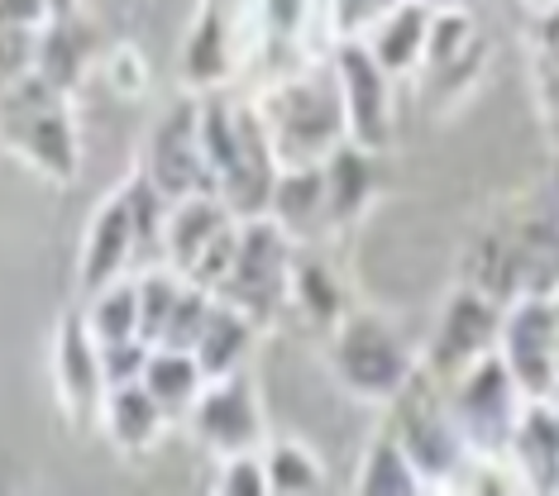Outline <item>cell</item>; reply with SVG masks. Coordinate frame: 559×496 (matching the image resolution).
Here are the masks:
<instances>
[{"instance_id": "obj_28", "label": "cell", "mask_w": 559, "mask_h": 496, "mask_svg": "<svg viewBox=\"0 0 559 496\" xmlns=\"http://www.w3.org/2000/svg\"><path fill=\"white\" fill-rule=\"evenodd\" d=\"M292 305H297L311 325H325V329H335L340 315L349 311L345 297H340V287H335V277H330L321 263L292 267Z\"/></svg>"}, {"instance_id": "obj_18", "label": "cell", "mask_w": 559, "mask_h": 496, "mask_svg": "<svg viewBox=\"0 0 559 496\" xmlns=\"http://www.w3.org/2000/svg\"><path fill=\"white\" fill-rule=\"evenodd\" d=\"M430 20H436V5H426V0H402L397 10H388V15L364 34L368 53L383 62L392 76L421 72V62H426V38H430Z\"/></svg>"}, {"instance_id": "obj_14", "label": "cell", "mask_w": 559, "mask_h": 496, "mask_svg": "<svg viewBox=\"0 0 559 496\" xmlns=\"http://www.w3.org/2000/svg\"><path fill=\"white\" fill-rule=\"evenodd\" d=\"M130 267H139V234H134V215H130V201H124V186H120L100 201V210L92 215V229H86L82 267H78L82 297L130 277Z\"/></svg>"}, {"instance_id": "obj_32", "label": "cell", "mask_w": 559, "mask_h": 496, "mask_svg": "<svg viewBox=\"0 0 559 496\" xmlns=\"http://www.w3.org/2000/svg\"><path fill=\"white\" fill-rule=\"evenodd\" d=\"M100 76H106V86L116 96H124V100H139L148 92V68H144V58H139L134 44H116V48H110L106 62H100Z\"/></svg>"}, {"instance_id": "obj_24", "label": "cell", "mask_w": 559, "mask_h": 496, "mask_svg": "<svg viewBox=\"0 0 559 496\" xmlns=\"http://www.w3.org/2000/svg\"><path fill=\"white\" fill-rule=\"evenodd\" d=\"M139 382H144L148 397L168 411V420H187L211 377L201 373V363H197L192 349H163V343H158V349L148 353V367H144V377H139Z\"/></svg>"}, {"instance_id": "obj_4", "label": "cell", "mask_w": 559, "mask_h": 496, "mask_svg": "<svg viewBox=\"0 0 559 496\" xmlns=\"http://www.w3.org/2000/svg\"><path fill=\"white\" fill-rule=\"evenodd\" d=\"M392 435L402 439V449L412 453L416 473H421L426 492L430 487H460L468 458V439L460 435L450 415V397H444V382L421 363L416 377L392 397Z\"/></svg>"}, {"instance_id": "obj_40", "label": "cell", "mask_w": 559, "mask_h": 496, "mask_svg": "<svg viewBox=\"0 0 559 496\" xmlns=\"http://www.w3.org/2000/svg\"><path fill=\"white\" fill-rule=\"evenodd\" d=\"M555 297H559V291H555Z\"/></svg>"}, {"instance_id": "obj_15", "label": "cell", "mask_w": 559, "mask_h": 496, "mask_svg": "<svg viewBox=\"0 0 559 496\" xmlns=\"http://www.w3.org/2000/svg\"><path fill=\"white\" fill-rule=\"evenodd\" d=\"M239 53H245V44H239V20L221 5V0H206L197 24H192V34H187V44H182L187 86H197V92H215V86H225L230 82V72H235V62H239Z\"/></svg>"}, {"instance_id": "obj_8", "label": "cell", "mask_w": 559, "mask_h": 496, "mask_svg": "<svg viewBox=\"0 0 559 496\" xmlns=\"http://www.w3.org/2000/svg\"><path fill=\"white\" fill-rule=\"evenodd\" d=\"M555 343H559V297L550 291H521L502 305V335H498V359L516 387L531 401L555 397L559 373H555Z\"/></svg>"}, {"instance_id": "obj_7", "label": "cell", "mask_w": 559, "mask_h": 496, "mask_svg": "<svg viewBox=\"0 0 559 496\" xmlns=\"http://www.w3.org/2000/svg\"><path fill=\"white\" fill-rule=\"evenodd\" d=\"M444 397H450V415L460 425V435L468 439L474 458H507L531 397L516 387V377L507 373V363L498 353H488L483 363L454 377L444 387Z\"/></svg>"}, {"instance_id": "obj_26", "label": "cell", "mask_w": 559, "mask_h": 496, "mask_svg": "<svg viewBox=\"0 0 559 496\" xmlns=\"http://www.w3.org/2000/svg\"><path fill=\"white\" fill-rule=\"evenodd\" d=\"M82 315H86V325H92L96 343L144 339V335H139V282H134V277H120V282L92 291Z\"/></svg>"}, {"instance_id": "obj_10", "label": "cell", "mask_w": 559, "mask_h": 496, "mask_svg": "<svg viewBox=\"0 0 559 496\" xmlns=\"http://www.w3.org/2000/svg\"><path fill=\"white\" fill-rule=\"evenodd\" d=\"M502 305L492 291L483 287H460L450 301H444L440 320H436V335H430V349H426V367L436 373L444 387H450L460 373H468L474 363H483L488 353H498V335H502Z\"/></svg>"}, {"instance_id": "obj_9", "label": "cell", "mask_w": 559, "mask_h": 496, "mask_svg": "<svg viewBox=\"0 0 559 496\" xmlns=\"http://www.w3.org/2000/svg\"><path fill=\"white\" fill-rule=\"evenodd\" d=\"M330 68H335L340 100H345L349 144H359L368 153H388L392 134H397V114H392V82L397 76L368 53L364 38H340L330 48Z\"/></svg>"}, {"instance_id": "obj_27", "label": "cell", "mask_w": 559, "mask_h": 496, "mask_svg": "<svg viewBox=\"0 0 559 496\" xmlns=\"http://www.w3.org/2000/svg\"><path fill=\"white\" fill-rule=\"evenodd\" d=\"M263 463H269V492H287V496L325 492V468L316 463V453L307 444H297V439L263 444Z\"/></svg>"}, {"instance_id": "obj_12", "label": "cell", "mask_w": 559, "mask_h": 496, "mask_svg": "<svg viewBox=\"0 0 559 496\" xmlns=\"http://www.w3.org/2000/svg\"><path fill=\"white\" fill-rule=\"evenodd\" d=\"M192 435L206 444L215 458H230V453H249L263 449L269 435H263V406L253 382L245 377V367L230 377H211L206 391L197 397L192 415H187Z\"/></svg>"}, {"instance_id": "obj_25", "label": "cell", "mask_w": 559, "mask_h": 496, "mask_svg": "<svg viewBox=\"0 0 559 496\" xmlns=\"http://www.w3.org/2000/svg\"><path fill=\"white\" fill-rule=\"evenodd\" d=\"M354 492H368V496H412V492H426L421 473H416L412 453L402 449V439L383 430L373 435V444L364 449V463L354 473Z\"/></svg>"}, {"instance_id": "obj_37", "label": "cell", "mask_w": 559, "mask_h": 496, "mask_svg": "<svg viewBox=\"0 0 559 496\" xmlns=\"http://www.w3.org/2000/svg\"><path fill=\"white\" fill-rule=\"evenodd\" d=\"M526 5H536V10H550V5H559V0H526Z\"/></svg>"}, {"instance_id": "obj_11", "label": "cell", "mask_w": 559, "mask_h": 496, "mask_svg": "<svg viewBox=\"0 0 559 496\" xmlns=\"http://www.w3.org/2000/svg\"><path fill=\"white\" fill-rule=\"evenodd\" d=\"M144 172L154 177V186H158L168 201L215 191L206 148H201V100L182 96V100H177V106L154 124V134H148Z\"/></svg>"}, {"instance_id": "obj_22", "label": "cell", "mask_w": 559, "mask_h": 496, "mask_svg": "<svg viewBox=\"0 0 559 496\" xmlns=\"http://www.w3.org/2000/svg\"><path fill=\"white\" fill-rule=\"evenodd\" d=\"M253 335H259V320L245 315L239 305L215 297L206 325H201V339H197V349H192L197 363H201V373H206V377H230V373H239V367L249 363V353H253Z\"/></svg>"}, {"instance_id": "obj_36", "label": "cell", "mask_w": 559, "mask_h": 496, "mask_svg": "<svg viewBox=\"0 0 559 496\" xmlns=\"http://www.w3.org/2000/svg\"><path fill=\"white\" fill-rule=\"evenodd\" d=\"M53 15H78V0H53Z\"/></svg>"}, {"instance_id": "obj_33", "label": "cell", "mask_w": 559, "mask_h": 496, "mask_svg": "<svg viewBox=\"0 0 559 496\" xmlns=\"http://www.w3.org/2000/svg\"><path fill=\"white\" fill-rule=\"evenodd\" d=\"M148 353L154 343L148 339H124V343H100V367H106V387H124V382H139L148 367Z\"/></svg>"}, {"instance_id": "obj_1", "label": "cell", "mask_w": 559, "mask_h": 496, "mask_svg": "<svg viewBox=\"0 0 559 496\" xmlns=\"http://www.w3.org/2000/svg\"><path fill=\"white\" fill-rule=\"evenodd\" d=\"M253 106L263 114V130L283 168H321L340 144H349L345 100H340L330 62H301L283 72Z\"/></svg>"}, {"instance_id": "obj_38", "label": "cell", "mask_w": 559, "mask_h": 496, "mask_svg": "<svg viewBox=\"0 0 559 496\" xmlns=\"http://www.w3.org/2000/svg\"><path fill=\"white\" fill-rule=\"evenodd\" d=\"M555 373H559V343H555ZM559 391V387H555Z\"/></svg>"}, {"instance_id": "obj_2", "label": "cell", "mask_w": 559, "mask_h": 496, "mask_svg": "<svg viewBox=\"0 0 559 496\" xmlns=\"http://www.w3.org/2000/svg\"><path fill=\"white\" fill-rule=\"evenodd\" d=\"M201 148H206V162L215 177V196L239 220L269 215L283 162H277L273 138L263 130L259 106H235V100H221V96H201Z\"/></svg>"}, {"instance_id": "obj_21", "label": "cell", "mask_w": 559, "mask_h": 496, "mask_svg": "<svg viewBox=\"0 0 559 496\" xmlns=\"http://www.w3.org/2000/svg\"><path fill=\"white\" fill-rule=\"evenodd\" d=\"M378 158H383V153H368L359 144H340L321 162L325 196H330V225L335 229L354 225L368 210V201H373V191H378V168H373Z\"/></svg>"}, {"instance_id": "obj_19", "label": "cell", "mask_w": 559, "mask_h": 496, "mask_svg": "<svg viewBox=\"0 0 559 496\" xmlns=\"http://www.w3.org/2000/svg\"><path fill=\"white\" fill-rule=\"evenodd\" d=\"M173 420L168 411L148 397L144 382H124V387H110L106 391V406H100V430L110 435L120 453H148L154 444L163 439Z\"/></svg>"}, {"instance_id": "obj_35", "label": "cell", "mask_w": 559, "mask_h": 496, "mask_svg": "<svg viewBox=\"0 0 559 496\" xmlns=\"http://www.w3.org/2000/svg\"><path fill=\"white\" fill-rule=\"evenodd\" d=\"M53 20V0H0V29H44Z\"/></svg>"}, {"instance_id": "obj_30", "label": "cell", "mask_w": 559, "mask_h": 496, "mask_svg": "<svg viewBox=\"0 0 559 496\" xmlns=\"http://www.w3.org/2000/svg\"><path fill=\"white\" fill-rule=\"evenodd\" d=\"M215 492H225V496H269V463H263V449L221 458Z\"/></svg>"}, {"instance_id": "obj_20", "label": "cell", "mask_w": 559, "mask_h": 496, "mask_svg": "<svg viewBox=\"0 0 559 496\" xmlns=\"http://www.w3.org/2000/svg\"><path fill=\"white\" fill-rule=\"evenodd\" d=\"M269 215L287 229V239H316L330 225V196H325V172L321 168H283L269 201Z\"/></svg>"}, {"instance_id": "obj_34", "label": "cell", "mask_w": 559, "mask_h": 496, "mask_svg": "<svg viewBox=\"0 0 559 496\" xmlns=\"http://www.w3.org/2000/svg\"><path fill=\"white\" fill-rule=\"evenodd\" d=\"M39 62V29H0V86L20 82Z\"/></svg>"}, {"instance_id": "obj_6", "label": "cell", "mask_w": 559, "mask_h": 496, "mask_svg": "<svg viewBox=\"0 0 559 496\" xmlns=\"http://www.w3.org/2000/svg\"><path fill=\"white\" fill-rule=\"evenodd\" d=\"M292 239L273 215H253L239 220V249L230 263V277L221 282L215 297L239 305L245 315H253L259 325L277 320V311L292 305Z\"/></svg>"}, {"instance_id": "obj_29", "label": "cell", "mask_w": 559, "mask_h": 496, "mask_svg": "<svg viewBox=\"0 0 559 496\" xmlns=\"http://www.w3.org/2000/svg\"><path fill=\"white\" fill-rule=\"evenodd\" d=\"M531 53H536V92H540V106L559 124V5L540 10L536 38H531Z\"/></svg>"}, {"instance_id": "obj_16", "label": "cell", "mask_w": 559, "mask_h": 496, "mask_svg": "<svg viewBox=\"0 0 559 496\" xmlns=\"http://www.w3.org/2000/svg\"><path fill=\"white\" fill-rule=\"evenodd\" d=\"M235 220H239V215L225 206L215 191H201V196L173 201V210H168V239H163V263H168L173 273L187 277L201 263V253H206Z\"/></svg>"}, {"instance_id": "obj_17", "label": "cell", "mask_w": 559, "mask_h": 496, "mask_svg": "<svg viewBox=\"0 0 559 496\" xmlns=\"http://www.w3.org/2000/svg\"><path fill=\"white\" fill-rule=\"evenodd\" d=\"M507 458L526 492H559V411L550 397L526 401Z\"/></svg>"}, {"instance_id": "obj_31", "label": "cell", "mask_w": 559, "mask_h": 496, "mask_svg": "<svg viewBox=\"0 0 559 496\" xmlns=\"http://www.w3.org/2000/svg\"><path fill=\"white\" fill-rule=\"evenodd\" d=\"M397 5H402V0H325L335 44H340V38H364L378 20L388 15V10H397Z\"/></svg>"}, {"instance_id": "obj_5", "label": "cell", "mask_w": 559, "mask_h": 496, "mask_svg": "<svg viewBox=\"0 0 559 496\" xmlns=\"http://www.w3.org/2000/svg\"><path fill=\"white\" fill-rule=\"evenodd\" d=\"M330 367H335L340 387H345L349 397L392 406V397L416 377L421 359L406 349L402 335L383 315L345 311L340 325L330 329Z\"/></svg>"}, {"instance_id": "obj_39", "label": "cell", "mask_w": 559, "mask_h": 496, "mask_svg": "<svg viewBox=\"0 0 559 496\" xmlns=\"http://www.w3.org/2000/svg\"><path fill=\"white\" fill-rule=\"evenodd\" d=\"M550 401H555V411H559V391H555V397H550Z\"/></svg>"}, {"instance_id": "obj_3", "label": "cell", "mask_w": 559, "mask_h": 496, "mask_svg": "<svg viewBox=\"0 0 559 496\" xmlns=\"http://www.w3.org/2000/svg\"><path fill=\"white\" fill-rule=\"evenodd\" d=\"M0 144L29 162L39 177L68 186L82 168L78 120H72L68 96L39 72L20 76V82L0 86Z\"/></svg>"}, {"instance_id": "obj_23", "label": "cell", "mask_w": 559, "mask_h": 496, "mask_svg": "<svg viewBox=\"0 0 559 496\" xmlns=\"http://www.w3.org/2000/svg\"><path fill=\"white\" fill-rule=\"evenodd\" d=\"M86 68H92V29H82L78 15H53L39 29V62H34V72L44 82H53L62 96H72Z\"/></svg>"}, {"instance_id": "obj_13", "label": "cell", "mask_w": 559, "mask_h": 496, "mask_svg": "<svg viewBox=\"0 0 559 496\" xmlns=\"http://www.w3.org/2000/svg\"><path fill=\"white\" fill-rule=\"evenodd\" d=\"M53 373H58V397L68 406V415L78 425L82 420H100L110 387H106V367H100V343L82 311L62 315L53 335Z\"/></svg>"}]
</instances>
